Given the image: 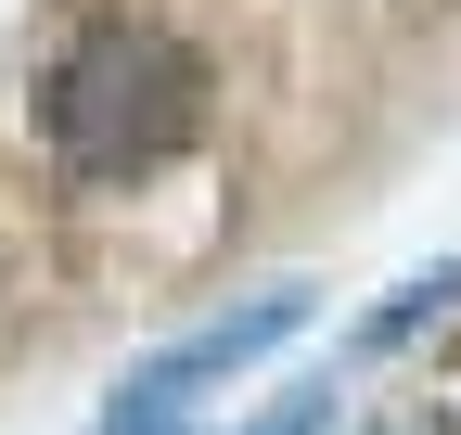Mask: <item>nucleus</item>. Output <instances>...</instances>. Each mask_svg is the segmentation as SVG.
<instances>
[{"instance_id": "nucleus-1", "label": "nucleus", "mask_w": 461, "mask_h": 435, "mask_svg": "<svg viewBox=\"0 0 461 435\" xmlns=\"http://www.w3.org/2000/svg\"><path fill=\"white\" fill-rule=\"evenodd\" d=\"M51 167L65 180H154L167 154L205 129V65L167 26H90L39 90Z\"/></svg>"}, {"instance_id": "nucleus-2", "label": "nucleus", "mask_w": 461, "mask_h": 435, "mask_svg": "<svg viewBox=\"0 0 461 435\" xmlns=\"http://www.w3.org/2000/svg\"><path fill=\"white\" fill-rule=\"evenodd\" d=\"M282 333H308V295H295V282H282V295H257L244 320H205L193 346H167V359H141V371H129V385H115V397H154V410H180L193 385H218V371H244V359H269Z\"/></svg>"}, {"instance_id": "nucleus-3", "label": "nucleus", "mask_w": 461, "mask_h": 435, "mask_svg": "<svg viewBox=\"0 0 461 435\" xmlns=\"http://www.w3.org/2000/svg\"><path fill=\"white\" fill-rule=\"evenodd\" d=\"M436 307H461V256H448V269H423V282H397V307H372V320H359V346H411Z\"/></svg>"}, {"instance_id": "nucleus-4", "label": "nucleus", "mask_w": 461, "mask_h": 435, "mask_svg": "<svg viewBox=\"0 0 461 435\" xmlns=\"http://www.w3.org/2000/svg\"><path fill=\"white\" fill-rule=\"evenodd\" d=\"M257 435H333V385H295V397H282Z\"/></svg>"}, {"instance_id": "nucleus-5", "label": "nucleus", "mask_w": 461, "mask_h": 435, "mask_svg": "<svg viewBox=\"0 0 461 435\" xmlns=\"http://www.w3.org/2000/svg\"><path fill=\"white\" fill-rule=\"evenodd\" d=\"M103 435H193V422H180V410H154V397H115Z\"/></svg>"}, {"instance_id": "nucleus-6", "label": "nucleus", "mask_w": 461, "mask_h": 435, "mask_svg": "<svg viewBox=\"0 0 461 435\" xmlns=\"http://www.w3.org/2000/svg\"><path fill=\"white\" fill-rule=\"evenodd\" d=\"M384 435H461V422H448V410H397Z\"/></svg>"}]
</instances>
